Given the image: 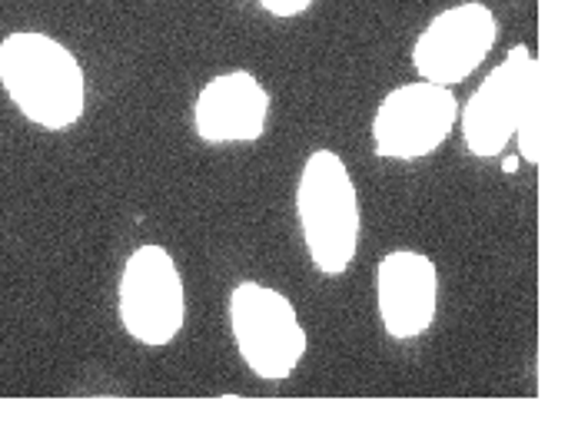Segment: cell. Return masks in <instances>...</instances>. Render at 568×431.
<instances>
[{
	"instance_id": "cell-1",
	"label": "cell",
	"mask_w": 568,
	"mask_h": 431,
	"mask_svg": "<svg viewBox=\"0 0 568 431\" xmlns=\"http://www.w3.org/2000/svg\"><path fill=\"white\" fill-rule=\"evenodd\" d=\"M0 86L7 100L50 133L70 130L87 110V73L57 37L13 30L0 40Z\"/></svg>"
},
{
	"instance_id": "cell-2",
	"label": "cell",
	"mask_w": 568,
	"mask_h": 431,
	"mask_svg": "<svg viewBox=\"0 0 568 431\" xmlns=\"http://www.w3.org/2000/svg\"><path fill=\"white\" fill-rule=\"evenodd\" d=\"M293 209L303 249L326 279L349 273L363 239V206L349 166L333 150H313L300 170Z\"/></svg>"
},
{
	"instance_id": "cell-3",
	"label": "cell",
	"mask_w": 568,
	"mask_h": 431,
	"mask_svg": "<svg viewBox=\"0 0 568 431\" xmlns=\"http://www.w3.org/2000/svg\"><path fill=\"white\" fill-rule=\"evenodd\" d=\"M230 332L240 362L263 382H286L306 359L310 339L293 299L266 283L243 279L230 293Z\"/></svg>"
},
{
	"instance_id": "cell-4",
	"label": "cell",
	"mask_w": 568,
	"mask_h": 431,
	"mask_svg": "<svg viewBox=\"0 0 568 431\" xmlns=\"http://www.w3.org/2000/svg\"><path fill=\"white\" fill-rule=\"evenodd\" d=\"M116 319L146 349H163L183 332L186 286L176 259L163 246L146 243L126 256L116 283Z\"/></svg>"
},
{
	"instance_id": "cell-5",
	"label": "cell",
	"mask_w": 568,
	"mask_h": 431,
	"mask_svg": "<svg viewBox=\"0 0 568 431\" xmlns=\"http://www.w3.org/2000/svg\"><path fill=\"white\" fill-rule=\"evenodd\" d=\"M459 120L453 86L409 80L393 86L369 123L373 153L389 163H419L446 146Z\"/></svg>"
},
{
	"instance_id": "cell-6",
	"label": "cell",
	"mask_w": 568,
	"mask_h": 431,
	"mask_svg": "<svg viewBox=\"0 0 568 431\" xmlns=\"http://www.w3.org/2000/svg\"><path fill=\"white\" fill-rule=\"evenodd\" d=\"M539 86V63L529 43H516L509 57L486 73L473 96L459 106L463 146L476 160H496L516 140V126L526 100Z\"/></svg>"
},
{
	"instance_id": "cell-7",
	"label": "cell",
	"mask_w": 568,
	"mask_h": 431,
	"mask_svg": "<svg viewBox=\"0 0 568 431\" xmlns=\"http://www.w3.org/2000/svg\"><path fill=\"white\" fill-rule=\"evenodd\" d=\"M499 17L483 0H459L439 10L413 43V70L419 80L456 86L466 83L493 53Z\"/></svg>"
},
{
	"instance_id": "cell-8",
	"label": "cell",
	"mask_w": 568,
	"mask_h": 431,
	"mask_svg": "<svg viewBox=\"0 0 568 431\" xmlns=\"http://www.w3.org/2000/svg\"><path fill=\"white\" fill-rule=\"evenodd\" d=\"M376 316L389 339L413 342L436 326L439 266L416 249H393L373 269Z\"/></svg>"
},
{
	"instance_id": "cell-9",
	"label": "cell",
	"mask_w": 568,
	"mask_h": 431,
	"mask_svg": "<svg viewBox=\"0 0 568 431\" xmlns=\"http://www.w3.org/2000/svg\"><path fill=\"white\" fill-rule=\"evenodd\" d=\"M270 90L250 70H226L210 76L190 106V123L206 146L256 143L270 123Z\"/></svg>"
},
{
	"instance_id": "cell-10",
	"label": "cell",
	"mask_w": 568,
	"mask_h": 431,
	"mask_svg": "<svg viewBox=\"0 0 568 431\" xmlns=\"http://www.w3.org/2000/svg\"><path fill=\"white\" fill-rule=\"evenodd\" d=\"M256 3L276 20H293V17H303L316 0H256Z\"/></svg>"
}]
</instances>
